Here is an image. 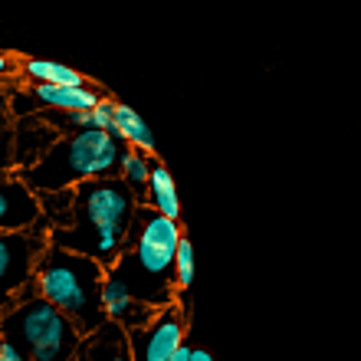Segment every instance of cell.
<instances>
[{"label":"cell","instance_id":"obj_1","mask_svg":"<svg viewBox=\"0 0 361 361\" xmlns=\"http://www.w3.org/2000/svg\"><path fill=\"white\" fill-rule=\"evenodd\" d=\"M138 197L142 194L118 174L86 180L76 188L73 220L66 227L49 230V240L69 250H79L86 257H95L112 269L128 250V237H132L135 220L142 214L145 200Z\"/></svg>","mask_w":361,"mask_h":361},{"label":"cell","instance_id":"obj_2","mask_svg":"<svg viewBox=\"0 0 361 361\" xmlns=\"http://www.w3.org/2000/svg\"><path fill=\"white\" fill-rule=\"evenodd\" d=\"M184 240L180 220L168 217L161 210L142 204V214L135 220V230L128 237V250L109 273H115L122 283H128L142 302L161 309L174 302V257Z\"/></svg>","mask_w":361,"mask_h":361},{"label":"cell","instance_id":"obj_3","mask_svg":"<svg viewBox=\"0 0 361 361\" xmlns=\"http://www.w3.org/2000/svg\"><path fill=\"white\" fill-rule=\"evenodd\" d=\"M105 279H109L105 263L49 240V247L39 257L33 286H37L39 295H47L53 305H59L66 315H73L82 332H92V329H99L105 322V309H102Z\"/></svg>","mask_w":361,"mask_h":361},{"label":"cell","instance_id":"obj_4","mask_svg":"<svg viewBox=\"0 0 361 361\" xmlns=\"http://www.w3.org/2000/svg\"><path fill=\"white\" fill-rule=\"evenodd\" d=\"M122 152H125V142L115 132L79 128V132L59 135L56 142H53V148L39 161H33L30 168H17V171L39 194H49V190L79 188L86 180L118 174Z\"/></svg>","mask_w":361,"mask_h":361},{"label":"cell","instance_id":"obj_5","mask_svg":"<svg viewBox=\"0 0 361 361\" xmlns=\"http://www.w3.org/2000/svg\"><path fill=\"white\" fill-rule=\"evenodd\" d=\"M4 338L13 342L30 361H76V352L86 332L79 329L73 315L53 305L37 286L4 302Z\"/></svg>","mask_w":361,"mask_h":361},{"label":"cell","instance_id":"obj_6","mask_svg":"<svg viewBox=\"0 0 361 361\" xmlns=\"http://www.w3.org/2000/svg\"><path fill=\"white\" fill-rule=\"evenodd\" d=\"M47 247V230H4L0 233V283H4L7 299H13L27 286H33L39 257H43Z\"/></svg>","mask_w":361,"mask_h":361},{"label":"cell","instance_id":"obj_7","mask_svg":"<svg viewBox=\"0 0 361 361\" xmlns=\"http://www.w3.org/2000/svg\"><path fill=\"white\" fill-rule=\"evenodd\" d=\"M128 335L135 361H171L188 345V315L178 302L161 305L142 329H132Z\"/></svg>","mask_w":361,"mask_h":361},{"label":"cell","instance_id":"obj_8","mask_svg":"<svg viewBox=\"0 0 361 361\" xmlns=\"http://www.w3.org/2000/svg\"><path fill=\"white\" fill-rule=\"evenodd\" d=\"M43 194L17 168H7L0 188V230H43Z\"/></svg>","mask_w":361,"mask_h":361},{"label":"cell","instance_id":"obj_9","mask_svg":"<svg viewBox=\"0 0 361 361\" xmlns=\"http://www.w3.org/2000/svg\"><path fill=\"white\" fill-rule=\"evenodd\" d=\"M76 361H135L132 335L122 322L105 319L99 329L86 332V338H82L76 352Z\"/></svg>","mask_w":361,"mask_h":361},{"label":"cell","instance_id":"obj_10","mask_svg":"<svg viewBox=\"0 0 361 361\" xmlns=\"http://www.w3.org/2000/svg\"><path fill=\"white\" fill-rule=\"evenodd\" d=\"M102 309H105V319L112 322H122L128 332L132 329H142L148 319H152L158 309L148 302H142L138 295L128 289V283H122L115 273H109L105 279V289H102Z\"/></svg>","mask_w":361,"mask_h":361},{"label":"cell","instance_id":"obj_11","mask_svg":"<svg viewBox=\"0 0 361 361\" xmlns=\"http://www.w3.org/2000/svg\"><path fill=\"white\" fill-rule=\"evenodd\" d=\"M30 92L37 95L39 112L43 109H63V112H86L92 109L102 92L89 82V86H53V82H33Z\"/></svg>","mask_w":361,"mask_h":361},{"label":"cell","instance_id":"obj_12","mask_svg":"<svg viewBox=\"0 0 361 361\" xmlns=\"http://www.w3.org/2000/svg\"><path fill=\"white\" fill-rule=\"evenodd\" d=\"M145 204L154 210H161L168 217L180 220V197H178V184H174V174L168 171L164 161H154V171H152V180L145 188Z\"/></svg>","mask_w":361,"mask_h":361},{"label":"cell","instance_id":"obj_13","mask_svg":"<svg viewBox=\"0 0 361 361\" xmlns=\"http://www.w3.org/2000/svg\"><path fill=\"white\" fill-rule=\"evenodd\" d=\"M20 73L30 82H53V86H89V79L73 66H63L56 59H43V56H27L20 63Z\"/></svg>","mask_w":361,"mask_h":361},{"label":"cell","instance_id":"obj_14","mask_svg":"<svg viewBox=\"0 0 361 361\" xmlns=\"http://www.w3.org/2000/svg\"><path fill=\"white\" fill-rule=\"evenodd\" d=\"M112 132L118 135L125 145H132V148H142V152H148V154L154 152V135H152V128H148V122H145L142 115L135 112L132 105L115 102V128H112Z\"/></svg>","mask_w":361,"mask_h":361},{"label":"cell","instance_id":"obj_15","mask_svg":"<svg viewBox=\"0 0 361 361\" xmlns=\"http://www.w3.org/2000/svg\"><path fill=\"white\" fill-rule=\"evenodd\" d=\"M152 171H154V158L142 148H132V145H125L122 152V161H118V178L128 180L138 194H145L148 188V180H152Z\"/></svg>","mask_w":361,"mask_h":361},{"label":"cell","instance_id":"obj_16","mask_svg":"<svg viewBox=\"0 0 361 361\" xmlns=\"http://www.w3.org/2000/svg\"><path fill=\"white\" fill-rule=\"evenodd\" d=\"M190 283H194V243L184 237L178 257H174V286H178V293H188Z\"/></svg>","mask_w":361,"mask_h":361},{"label":"cell","instance_id":"obj_17","mask_svg":"<svg viewBox=\"0 0 361 361\" xmlns=\"http://www.w3.org/2000/svg\"><path fill=\"white\" fill-rule=\"evenodd\" d=\"M92 128H105V132L115 128V99L102 95V99L92 105Z\"/></svg>","mask_w":361,"mask_h":361},{"label":"cell","instance_id":"obj_18","mask_svg":"<svg viewBox=\"0 0 361 361\" xmlns=\"http://www.w3.org/2000/svg\"><path fill=\"white\" fill-rule=\"evenodd\" d=\"M0 361H30V358L20 352L13 342H7V338H4V342H0Z\"/></svg>","mask_w":361,"mask_h":361},{"label":"cell","instance_id":"obj_19","mask_svg":"<svg viewBox=\"0 0 361 361\" xmlns=\"http://www.w3.org/2000/svg\"><path fill=\"white\" fill-rule=\"evenodd\" d=\"M190 361H214V355L204 352V348H194V352H190Z\"/></svg>","mask_w":361,"mask_h":361},{"label":"cell","instance_id":"obj_20","mask_svg":"<svg viewBox=\"0 0 361 361\" xmlns=\"http://www.w3.org/2000/svg\"><path fill=\"white\" fill-rule=\"evenodd\" d=\"M190 352H194V348H188V345H184V348H180V352L174 355L171 361H190Z\"/></svg>","mask_w":361,"mask_h":361}]
</instances>
